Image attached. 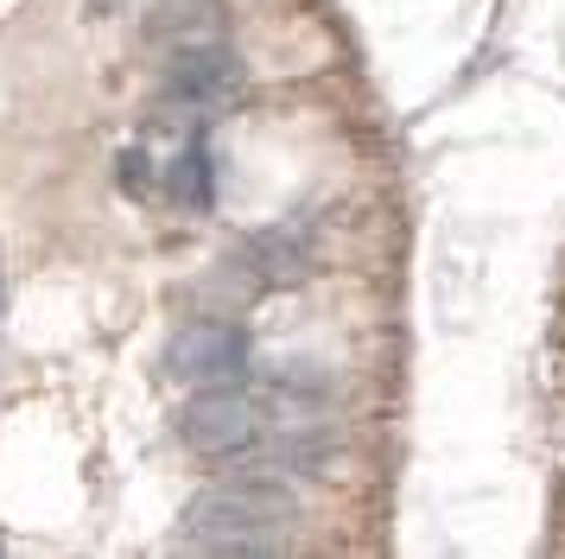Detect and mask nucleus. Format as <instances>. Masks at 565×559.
<instances>
[{
    "instance_id": "obj_1",
    "label": "nucleus",
    "mask_w": 565,
    "mask_h": 559,
    "mask_svg": "<svg viewBox=\"0 0 565 559\" xmlns=\"http://www.w3.org/2000/svg\"><path fill=\"white\" fill-rule=\"evenodd\" d=\"M184 445L204 457H248L267 452L274 432H280V413L267 394H248V388H204L198 401L184 407Z\"/></svg>"
},
{
    "instance_id": "obj_2",
    "label": "nucleus",
    "mask_w": 565,
    "mask_h": 559,
    "mask_svg": "<svg viewBox=\"0 0 565 559\" xmlns=\"http://www.w3.org/2000/svg\"><path fill=\"white\" fill-rule=\"evenodd\" d=\"M166 369L191 388H230L248 369V330L223 325V318H198L166 344Z\"/></svg>"
},
{
    "instance_id": "obj_3",
    "label": "nucleus",
    "mask_w": 565,
    "mask_h": 559,
    "mask_svg": "<svg viewBox=\"0 0 565 559\" xmlns=\"http://www.w3.org/2000/svg\"><path fill=\"white\" fill-rule=\"evenodd\" d=\"M292 515V496L274 483H230V489H210L204 503L191 508V534L204 540H260V534Z\"/></svg>"
},
{
    "instance_id": "obj_4",
    "label": "nucleus",
    "mask_w": 565,
    "mask_h": 559,
    "mask_svg": "<svg viewBox=\"0 0 565 559\" xmlns=\"http://www.w3.org/2000/svg\"><path fill=\"white\" fill-rule=\"evenodd\" d=\"M235 76H242V64H235V51L223 39H184V51L166 64V96L198 108V102L230 96Z\"/></svg>"
},
{
    "instance_id": "obj_5",
    "label": "nucleus",
    "mask_w": 565,
    "mask_h": 559,
    "mask_svg": "<svg viewBox=\"0 0 565 559\" xmlns=\"http://www.w3.org/2000/svg\"><path fill=\"white\" fill-rule=\"evenodd\" d=\"M242 267L260 280V286H280V280H299L306 274V235H292V229H274V235H260L242 249Z\"/></svg>"
},
{
    "instance_id": "obj_6",
    "label": "nucleus",
    "mask_w": 565,
    "mask_h": 559,
    "mask_svg": "<svg viewBox=\"0 0 565 559\" xmlns=\"http://www.w3.org/2000/svg\"><path fill=\"white\" fill-rule=\"evenodd\" d=\"M172 203L179 210H210L216 203V166H210V147H191L172 159Z\"/></svg>"
},
{
    "instance_id": "obj_7",
    "label": "nucleus",
    "mask_w": 565,
    "mask_h": 559,
    "mask_svg": "<svg viewBox=\"0 0 565 559\" xmlns=\"http://www.w3.org/2000/svg\"><path fill=\"white\" fill-rule=\"evenodd\" d=\"M0 559H7V553H0Z\"/></svg>"
}]
</instances>
